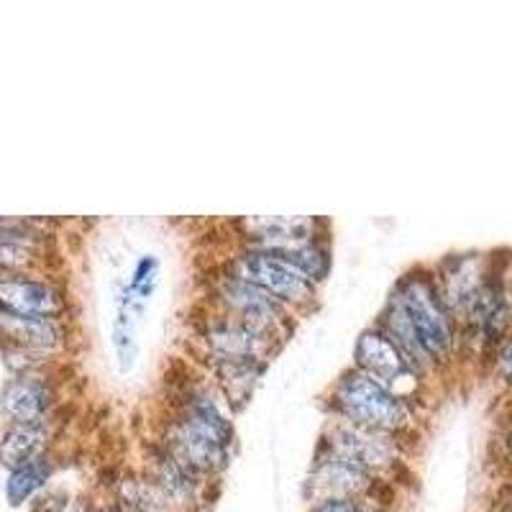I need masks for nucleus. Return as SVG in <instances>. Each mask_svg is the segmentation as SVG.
Masks as SVG:
<instances>
[{"label":"nucleus","mask_w":512,"mask_h":512,"mask_svg":"<svg viewBox=\"0 0 512 512\" xmlns=\"http://www.w3.org/2000/svg\"><path fill=\"white\" fill-rule=\"evenodd\" d=\"M59 390L57 382L47 374L39 372L13 374L0 392V413L6 415L8 423H24V420L52 418L57 410Z\"/></svg>","instance_id":"obj_14"},{"label":"nucleus","mask_w":512,"mask_h":512,"mask_svg":"<svg viewBox=\"0 0 512 512\" xmlns=\"http://www.w3.org/2000/svg\"><path fill=\"white\" fill-rule=\"evenodd\" d=\"M390 487V479L374 477L372 472L361 469L346 456L318 443L308 479H305V500L313 502L320 497H346V500H359L364 505L390 507V497H387Z\"/></svg>","instance_id":"obj_6"},{"label":"nucleus","mask_w":512,"mask_h":512,"mask_svg":"<svg viewBox=\"0 0 512 512\" xmlns=\"http://www.w3.org/2000/svg\"><path fill=\"white\" fill-rule=\"evenodd\" d=\"M64 512H95V500L93 497H72Z\"/></svg>","instance_id":"obj_26"},{"label":"nucleus","mask_w":512,"mask_h":512,"mask_svg":"<svg viewBox=\"0 0 512 512\" xmlns=\"http://www.w3.org/2000/svg\"><path fill=\"white\" fill-rule=\"evenodd\" d=\"M497 510L512 512V479L500 489V495H497Z\"/></svg>","instance_id":"obj_27"},{"label":"nucleus","mask_w":512,"mask_h":512,"mask_svg":"<svg viewBox=\"0 0 512 512\" xmlns=\"http://www.w3.org/2000/svg\"><path fill=\"white\" fill-rule=\"evenodd\" d=\"M208 305L262 328L269 336L280 338L282 344L295 331L297 315L292 310L228 267H218V272L208 280Z\"/></svg>","instance_id":"obj_3"},{"label":"nucleus","mask_w":512,"mask_h":512,"mask_svg":"<svg viewBox=\"0 0 512 512\" xmlns=\"http://www.w3.org/2000/svg\"><path fill=\"white\" fill-rule=\"evenodd\" d=\"M54 436L52 418L24 420V423H8L6 433L0 438V464L8 472L36 456L47 454Z\"/></svg>","instance_id":"obj_18"},{"label":"nucleus","mask_w":512,"mask_h":512,"mask_svg":"<svg viewBox=\"0 0 512 512\" xmlns=\"http://www.w3.org/2000/svg\"><path fill=\"white\" fill-rule=\"evenodd\" d=\"M223 267L262 287L274 300H280L287 310H292L297 318L318 308L320 287H315L308 277H303L272 251L239 246V251Z\"/></svg>","instance_id":"obj_4"},{"label":"nucleus","mask_w":512,"mask_h":512,"mask_svg":"<svg viewBox=\"0 0 512 512\" xmlns=\"http://www.w3.org/2000/svg\"><path fill=\"white\" fill-rule=\"evenodd\" d=\"M70 502H72V495L67 492V489L47 487L44 492H39L29 505H31V512H64Z\"/></svg>","instance_id":"obj_24"},{"label":"nucleus","mask_w":512,"mask_h":512,"mask_svg":"<svg viewBox=\"0 0 512 512\" xmlns=\"http://www.w3.org/2000/svg\"><path fill=\"white\" fill-rule=\"evenodd\" d=\"M285 259L292 269L308 277L315 287H320L328 280L333 267V251H331V236L313 241H300V244L282 246V249H264Z\"/></svg>","instance_id":"obj_20"},{"label":"nucleus","mask_w":512,"mask_h":512,"mask_svg":"<svg viewBox=\"0 0 512 512\" xmlns=\"http://www.w3.org/2000/svg\"><path fill=\"white\" fill-rule=\"evenodd\" d=\"M159 285V259L154 254H144L139 262L134 264V272L128 277L126 287L121 290V297L131 300V303L146 308L152 292Z\"/></svg>","instance_id":"obj_22"},{"label":"nucleus","mask_w":512,"mask_h":512,"mask_svg":"<svg viewBox=\"0 0 512 512\" xmlns=\"http://www.w3.org/2000/svg\"><path fill=\"white\" fill-rule=\"evenodd\" d=\"M492 372L502 384H512V333H505L500 344L492 349Z\"/></svg>","instance_id":"obj_23"},{"label":"nucleus","mask_w":512,"mask_h":512,"mask_svg":"<svg viewBox=\"0 0 512 512\" xmlns=\"http://www.w3.org/2000/svg\"><path fill=\"white\" fill-rule=\"evenodd\" d=\"M203 364L231 410L244 408L269 367V361L256 359H203Z\"/></svg>","instance_id":"obj_17"},{"label":"nucleus","mask_w":512,"mask_h":512,"mask_svg":"<svg viewBox=\"0 0 512 512\" xmlns=\"http://www.w3.org/2000/svg\"><path fill=\"white\" fill-rule=\"evenodd\" d=\"M195 341L200 359L272 361V356L285 346L280 338L269 336L262 328L210 305H205V313L195 323Z\"/></svg>","instance_id":"obj_7"},{"label":"nucleus","mask_w":512,"mask_h":512,"mask_svg":"<svg viewBox=\"0 0 512 512\" xmlns=\"http://www.w3.org/2000/svg\"><path fill=\"white\" fill-rule=\"evenodd\" d=\"M54 472H57V459L52 451L36 456V459L26 461V464L16 466L8 472L6 479V500L11 507H21L26 502L34 500L39 492L49 487Z\"/></svg>","instance_id":"obj_19"},{"label":"nucleus","mask_w":512,"mask_h":512,"mask_svg":"<svg viewBox=\"0 0 512 512\" xmlns=\"http://www.w3.org/2000/svg\"><path fill=\"white\" fill-rule=\"evenodd\" d=\"M318 443L346 456L361 469L372 472L374 477L390 479V482H395V474H400L408 461V438L361 428V425L336 418H328Z\"/></svg>","instance_id":"obj_5"},{"label":"nucleus","mask_w":512,"mask_h":512,"mask_svg":"<svg viewBox=\"0 0 512 512\" xmlns=\"http://www.w3.org/2000/svg\"><path fill=\"white\" fill-rule=\"evenodd\" d=\"M364 502L346 500V497H320L310 502L308 512H361Z\"/></svg>","instance_id":"obj_25"},{"label":"nucleus","mask_w":512,"mask_h":512,"mask_svg":"<svg viewBox=\"0 0 512 512\" xmlns=\"http://www.w3.org/2000/svg\"><path fill=\"white\" fill-rule=\"evenodd\" d=\"M361 512H392V507H384V505H364Z\"/></svg>","instance_id":"obj_30"},{"label":"nucleus","mask_w":512,"mask_h":512,"mask_svg":"<svg viewBox=\"0 0 512 512\" xmlns=\"http://www.w3.org/2000/svg\"><path fill=\"white\" fill-rule=\"evenodd\" d=\"M141 477L177 512H203L216 492L213 479H205L157 441L146 446Z\"/></svg>","instance_id":"obj_8"},{"label":"nucleus","mask_w":512,"mask_h":512,"mask_svg":"<svg viewBox=\"0 0 512 512\" xmlns=\"http://www.w3.org/2000/svg\"><path fill=\"white\" fill-rule=\"evenodd\" d=\"M111 497L121 512H177L149 487L141 472H128L113 484Z\"/></svg>","instance_id":"obj_21"},{"label":"nucleus","mask_w":512,"mask_h":512,"mask_svg":"<svg viewBox=\"0 0 512 512\" xmlns=\"http://www.w3.org/2000/svg\"><path fill=\"white\" fill-rule=\"evenodd\" d=\"M157 443H162L177 459H182L195 472L203 474L205 479H213V482H218L221 474L228 469V464H231L233 448L223 446L221 441L198 431V428H192L190 423L175 418L167 410H164L162 423H159Z\"/></svg>","instance_id":"obj_11"},{"label":"nucleus","mask_w":512,"mask_h":512,"mask_svg":"<svg viewBox=\"0 0 512 512\" xmlns=\"http://www.w3.org/2000/svg\"><path fill=\"white\" fill-rule=\"evenodd\" d=\"M354 367L364 374L374 377L377 382L387 384L390 390L400 395L418 400V390L423 387V377L408 364V359L400 354L390 336L372 323L359 333L354 346Z\"/></svg>","instance_id":"obj_10"},{"label":"nucleus","mask_w":512,"mask_h":512,"mask_svg":"<svg viewBox=\"0 0 512 512\" xmlns=\"http://www.w3.org/2000/svg\"><path fill=\"white\" fill-rule=\"evenodd\" d=\"M95 512H121V510H118L116 500L108 495V497H103V500H95Z\"/></svg>","instance_id":"obj_28"},{"label":"nucleus","mask_w":512,"mask_h":512,"mask_svg":"<svg viewBox=\"0 0 512 512\" xmlns=\"http://www.w3.org/2000/svg\"><path fill=\"white\" fill-rule=\"evenodd\" d=\"M67 297L52 280L34 274L0 277V315L13 318H64Z\"/></svg>","instance_id":"obj_12"},{"label":"nucleus","mask_w":512,"mask_h":512,"mask_svg":"<svg viewBox=\"0 0 512 512\" xmlns=\"http://www.w3.org/2000/svg\"><path fill=\"white\" fill-rule=\"evenodd\" d=\"M374 323L423 379L451 364L459 346V326L428 267L402 274Z\"/></svg>","instance_id":"obj_1"},{"label":"nucleus","mask_w":512,"mask_h":512,"mask_svg":"<svg viewBox=\"0 0 512 512\" xmlns=\"http://www.w3.org/2000/svg\"><path fill=\"white\" fill-rule=\"evenodd\" d=\"M328 418L408 438L418 425V400L390 390L351 364L338 374L323 397Z\"/></svg>","instance_id":"obj_2"},{"label":"nucleus","mask_w":512,"mask_h":512,"mask_svg":"<svg viewBox=\"0 0 512 512\" xmlns=\"http://www.w3.org/2000/svg\"><path fill=\"white\" fill-rule=\"evenodd\" d=\"M167 413L185 420L192 428L208 433L223 446H236V428L226 410L221 392H216L208 382L200 377H182L169 384Z\"/></svg>","instance_id":"obj_9"},{"label":"nucleus","mask_w":512,"mask_h":512,"mask_svg":"<svg viewBox=\"0 0 512 512\" xmlns=\"http://www.w3.org/2000/svg\"><path fill=\"white\" fill-rule=\"evenodd\" d=\"M500 446H502V456H505V459L512 464V425L505 431V436H502Z\"/></svg>","instance_id":"obj_29"},{"label":"nucleus","mask_w":512,"mask_h":512,"mask_svg":"<svg viewBox=\"0 0 512 512\" xmlns=\"http://www.w3.org/2000/svg\"><path fill=\"white\" fill-rule=\"evenodd\" d=\"M233 228L241 233V246L251 249H282L331 236L328 221L310 216H251L233 221Z\"/></svg>","instance_id":"obj_13"},{"label":"nucleus","mask_w":512,"mask_h":512,"mask_svg":"<svg viewBox=\"0 0 512 512\" xmlns=\"http://www.w3.org/2000/svg\"><path fill=\"white\" fill-rule=\"evenodd\" d=\"M52 233L47 223L26 218H0V277L31 274L49 254Z\"/></svg>","instance_id":"obj_15"},{"label":"nucleus","mask_w":512,"mask_h":512,"mask_svg":"<svg viewBox=\"0 0 512 512\" xmlns=\"http://www.w3.org/2000/svg\"><path fill=\"white\" fill-rule=\"evenodd\" d=\"M0 346H13V349L54 359L70 346V328L64 318L0 315Z\"/></svg>","instance_id":"obj_16"}]
</instances>
